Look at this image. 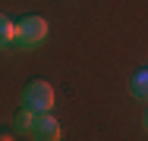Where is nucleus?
Listing matches in <instances>:
<instances>
[{
	"label": "nucleus",
	"mask_w": 148,
	"mask_h": 141,
	"mask_svg": "<svg viewBox=\"0 0 148 141\" xmlns=\"http://www.w3.org/2000/svg\"><path fill=\"white\" fill-rule=\"evenodd\" d=\"M44 38H47V19H41V16H22L16 22V44L13 47L35 50Z\"/></svg>",
	"instance_id": "f257e3e1"
},
{
	"label": "nucleus",
	"mask_w": 148,
	"mask_h": 141,
	"mask_svg": "<svg viewBox=\"0 0 148 141\" xmlns=\"http://www.w3.org/2000/svg\"><path fill=\"white\" fill-rule=\"evenodd\" d=\"M142 125H145V132H148V110H145V119H142Z\"/></svg>",
	"instance_id": "0eeeda50"
},
{
	"label": "nucleus",
	"mask_w": 148,
	"mask_h": 141,
	"mask_svg": "<svg viewBox=\"0 0 148 141\" xmlns=\"http://www.w3.org/2000/svg\"><path fill=\"white\" fill-rule=\"evenodd\" d=\"M13 125H16L19 132H32V125H35V113L22 107V110L16 113V119H13Z\"/></svg>",
	"instance_id": "423d86ee"
},
{
	"label": "nucleus",
	"mask_w": 148,
	"mask_h": 141,
	"mask_svg": "<svg viewBox=\"0 0 148 141\" xmlns=\"http://www.w3.org/2000/svg\"><path fill=\"white\" fill-rule=\"evenodd\" d=\"M32 141H60V122L51 113H41L35 116V125H32Z\"/></svg>",
	"instance_id": "7ed1b4c3"
},
{
	"label": "nucleus",
	"mask_w": 148,
	"mask_h": 141,
	"mask_svg": "<svg viewBox=\"0 0 148 141\" xmlns=\"http://www.w3.org/2000/svg\"><path fill=\"white\" fill-rule=\"evenodd\" d=\"M13 44H16V22L0 13V50H6Z\"/></svg>",
	"instance_id": "20e7f679"
},
{
	"label": "nucleus",
	"mask_w": 148,
	"mask_h": 141,
	"mask_svg": "<svg viewBox=\"0 0 148 141\" xmlns=\"http://www.w3.org/2000/svg\"><path fill=\"white\" fill-rule=\"evenodd\" d=\"M22 107L32 110L35 116H41V113H51L54 110V88L47 82H41V79H35L22 88Z\"/></svg>",
	"instance_id": "f03ea898"
},
{
	"label": "nucleus",
	"mask_w": 148,
	"mask_h": 141,
	"mask_svg": "<svg viewBox=\"0 0 148 141\" xmlns=\"http://www.w3.org/2000/svg\"><path fill=\"white\" fill-rule=\"evenodd\" d=\"M129 91H132V97H139V100H148V69H139V72L132 75V82H129Z\"/></svg>",
	"instance_id": "39448f33"
}]
</instances>
